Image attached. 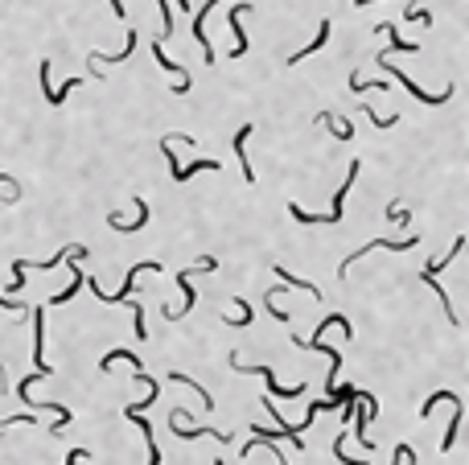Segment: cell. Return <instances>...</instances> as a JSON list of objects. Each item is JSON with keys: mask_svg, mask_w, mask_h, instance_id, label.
I'll return each mask as SVG.
<instances>
[{"mask_svg": "<svg viewBox=\"0 0 469 465\" xmlns=\"http://www.w3.org/2000/svg\"><path fill=\"white\" fill-rule=\"evenodd\" d=\"M177 4H182V8H189V0H177Z\"/></svg>", "mask_w": 469, "mask_h": 465, "instance_id": "obj_32", "label": "cell"}, {"mask_svg": "<svg viewBox=\"0 0 469 465\" xmlns=\"http://www.w3.org/2000/svg\"><path fill=\"white\" fill-rule=\"evenodd\" d=\"M202 169H210V173H214V169H223V161H210V157H206V161H189V165H173L169 173H173V182H177V186H186L189 178H193V173H202Z\"/></svg>", "mask_w": 469, "mask_h": 465, "instance_id": "obj_13", "label": "cell"}, {"mask_svg": "<svg viewBox=\"0 0 469 465\" xmlns=\"http://www.w3.org/2000/svg\"><path fill=\"white\" fill-rule=\"evenodd\" d=\"M29 317H33V363H38V375L49 379V363H46V305H38V309H29Z\"/></svg>", "mask_w": 469, "mask_h": 465, "instance_id": "obj_5", "label": "cell"}, {"mask_svg": "<svg viewBox=\"0 0 469 465\" xmlns=\"http://www.w3.org/2000/svg\"><path fill=\"white\" fill-rule=\"evenodd\" d=\"M136 46H141V33H136V29H128V42H124L120 54H99V49H91V58H87V62H128V58L136 54Z\"/></svg>", "mask_w": 469, "mask_h": 465, "instance_id": "obj_14", "label": "cell"}, {"mask_svg": "<svg viewBox=\"0 0 469 465\" xmlns=\"http://www.w3.org/2000/svg\"><path fill=\"white\" fill-rule=\"evenodd\" d=\"M214 268H218V260H210V255H206V260H198L193 268H182V272H177V288L186 292V301H182V309H173V305H165V309H161V313H165V322H182V317H186L189 309H193V301H198V292L189 288V276H193V272H214Z\"/></svg>", "mask_w": 469, "mask_h": 465, "instance_id": "obj_1", "label": "cell"}, {"mask_svg": "<svg viewBox=\"0 0 469 465\" xmlns=\"http://www.w3.org/2000/svg\"><path fill=\"white\" fill-rule=\"evenodd\" d=\"M453 400H461V395H453V391H432V395L424 400L420 416H432V408H436V404H453Z\"/></svg>", "mask_w": 469, "mask_h": 465, "instance_id": "obj_23", "label": "cell"}, {"mask_svg": "<svg viewBox=\"0 0 469 465\" xmlns=\"http://www.w3.org/2000/svg\"><path fill=\"white\" fill-rule=\"evenodd\" d=\"M169 379H173V383H182V387H189V391H198V395H202V404H206V412L214 408V395H210L198 379H189V375H182V371H169Z\"/></svg>", "mask_w": 469, "mask_h": 465, "instance_id": "obj_18", "label": "cell"}, {"mask_svg": "<svg viewBox=\"0 0 469 465\" xmlns=\"http://www.w3.org/2000/svg\"><path fill=\"white\" fill-rule=\"evenodd\" d=\"M13 424H38V416H33V412H21V416L0 420V432H4V428H13Z\"/></svg>", "mask_w": 469, "mask_h": 465, "instance_id": "obj_27", "label": "cell"}, {"mask_svg": "<svg viewBox=\"0 0 469 465\" xmlns=\"http://www.w3.org/2000/svg\"><path fill=\"white\" fill-rule=\"evenodd\" d=\"M152 58H157L169 74H177V87H173V95H186L189 91V70H186V66H182V62H173V58L165 54V46H161V42H152Z\"/></svg>", "mask_w": 469, "mask_h": 465, "instance_id": "obj_10", "label": "cell"}, {"mask_svg": "<svg viewBox=\"0 0 469 465\" xmlns=\"http://www.w3.org/2000/svg\"><path fill=\"white\" fill-rule=\"evenodd\" d=\"M379 33H387V38H391V46L383 49V58H391V54H416V42H404V38H399V29H395V25H391V21H383V25H379Z\"/></svg>", "mask_w": 469, "mask_h": 465, "instance_id": "obj_15", "label": "cell"}, {"mask_svg": "<svg viewBox=\"0 0 469 465\" xmlns=\"http://www.w3.org/2000/svg\"><path fill=\"white\" fill-rule=\"evenodd\" d=\"M358 169H363V161H350V165H346V182H342V189L333 194V210H329V223H333V227L342 223V210H346V194H350V186L358 182Z\"/></svg>", "mask_w": 469, "mask_h": 465, "instance_id": "obj_8", "label": "cell"}, {"mask_svg": "<svg viewBox=\"0 0 469 465\" xmlns=\"http://www.w3.org/2000/svg\"><path fill=\"white\" fill-rule=\"evenodd\" d=\"M231 367L239 375H260V379L268 383V391H272V395H280V400H296V395H305V383L284 387V383H276V371H272V367H251V363H239V354H231Z\"/></svg>", "mask_w": 469, "mask_h": 465, "instance_id": "obj_2", "label": "cell"}, {"mask_svg": "<svg viewBox=\"0 0 469 465\" xmlns=\"http://www.w3.org/2000/svg\"><path fill=\"white\" fill-rule=\"evenodd\" d=\"M157 8H161V38L157 42H165V38H173V8H169V0H157Z\"/></svg>", "mask_w": 469, "mask_h": 465, "instance_id": "obj_22", "label": "cell"}, {"mask_svg": "<svg viewBox=\"0 0 469 465\" xmlns=\"http://www.w3.org/2000/svg\"><path fill=\"white\" fill-rule=\"evenodd\" d=\"M329 29H333V25H329V21H321V25H317V38H313V42H309L305 49H296V54L288 58V66H301V62H305L309 54H317V49H321V46L329 42Z\"/></svg>", "mask_w": 469, "mask_h": 465, "instance_id": "obj_16", "label": "cell"}, {"mask_svg": "<svg viewBox=\"0 0 469 465\" xmlns=\"http://www.w3.org/2000/svg\"><path fill=\"white\" fill-rule=\"evenodd\" d=\"M387 87H391V83H387V79H375V83H367V79H363V74H358V70H354V74H350V91H358V95H367V91H387Z\"/></svg>", "mask_w": 469, "mask_h": 465, "instance_id": "obj_20", "label": "cell"}, {"mask_svg": "<svg viewBox=\"0 0 469 465\" xmlns=\"http://www.w3.org/2000/svg\"><path fill=\"white\" fill-rule=\"evenodd\" d=\"M227 326H251V305L239 301V317H227Z\"/></svg>", "mask_w": 469, "mask_h": 465, "instance_id": "obj_25", "label": "cell"}, {"mask_svg": "<svg viewBox=\"0 0 469 465\" xmlns=\"http://www.w3.org/2000/svg\"><path fill=\"white\" fill-rule=\"evenodd\" d=\"M363 111L371 116V124H375V128H395V124H399V116H375L371 107H363Z\"/></svg>", "mask_w": 469, "mask_h": 465, "instance_id": "obj_26", "label": "cell"}, {"mask_svg": "<svg viewBox=\"0 0 469 465\" xmlns=\"http://www.w3.org/2000/svg\"><path fill=\"white\" fill-rule=\"evenodd\" d=\"M132 202H136V219H132V223H124V219H120L116 210H107V227H111V231H120V235H132V231H141L144 223H148V202H144L141 194H136Z\"/></svg>", "mask_w": 469, "mask_h": 465, "instance_id": "obj_6", "label": "cell"}, {"mask_svg": "<svg viewBox=\"0 0 469 465\" xmlns=\"http://www.w3.org/2000/svg\"><path fill=\"white\" fill-rule=\"evenodd\" d=\"M375 62H379V66H383V70H387V74H391V79H399V83L408 87V95H416V99H420V103H428V107H432V103H449V95L457 91V87L449 83V87H445V91H440V95H428V91H424V87H416V83H412V79H408V74H404V70H399L395 62H387V58H375Z\"/></svg>", "mask_w": 469, "mask_h": 465, "instance_id": "obj_4", "label": "cell"}, {"mask_svg": "<svg viewBox=\"0 0 469 465\" xmlns=\"http://www.w3.org/2000/svg\"><path fill=\"white\" fill-rule=\"evenodd\" d=\"M243 13H251V4H247V0L231 4V13H227V25H231V33H234V49H231L234 62H239V58L247 54V33H243V25H239V17H243Z\"/></svg>", "mask_w": 469, "mask_h": 465, "instance_id": "obj_7", "label": "cell"}, {"mask_svg": "<svg viewBox=\"0 0 469 465\" xmlns=\"http://www.w3.org/2000/svg\"><path fill=\"white\" fill-rule=\"evenodd\" d=\"M87 457H91V449H70V453H66V465H74V462H87Z\"/></svg>", "mask_w": 469, "mask_h": 465, "instance_id": "obj_29", "label": "cell"}, {"mask_svg": "<svg viewBox=\"0 0 469 465\" xmlns=\"http://www.w3.org/2000/svg\"><path fill=\"white\" fill-rule=\"evenodd\" d=\"M0 371H4V367H0Z\"/></svg>", "mask_w": 469, "mask_h": 465, "instance_id": "obj_33", "label": "cell"}, {"mask_svg": "<svg viewBox=\"0 0 469 465\" xmlns=\"http://www.w3.org/2000/svg\"><path fill=\"white\" fill-rule=\"evenodd\" d=\"M79 87H83V79H74V74H70V79H66L62 87H54V91L46 95V103H49V107H58V103H62L66 95H74V91H79Z\"/></svg>", "mask_w": 469, "mask_h": 465, "instance_id": "obj_21", "label": "cell"}, {"mask_svg": "<svg viewBox=\"0 0 469 465\" xmlns=\"http://www.w3.org/2000/svg\"><path fill=\"white\" fill-rule=\"evenodd\" d=\"M107 4H111V13H116V17H120V21H124V17H128V8H124V0H107Z\"/></svg>", "mask_w": 469, "mask_h": 465, "instance_id": "obj_31", "label": "cell"}, {"mask_svg": "<svg viewBox=\"0 0 469 465\" xmlns=\"http://www.w3.org/2000/svg\"><path fill=\"white\" fill-rule=\"evenodd\" d=\"M0 186L8 189V194H4V198H8V202H17V198H21V186H17V182H13V178H8V173H0Z\"/></svg>", "mask_w": 469, "mask_h": 465, "instance_id": "obj_28", "label": "cell"}, {"mask_svg": "<svg viewBox=\"0 0 469 465\" xmlns=\"http://www.w3.org/2000/svg\"><path fill=\"white\" fill-rule=\"evenodd\" d=\"M412 243H416V235H404V239H371L367 247H358V251H350V255H346V260L337 264V280H346V272H350V264H354V260H363L367 251H408Z\"/></svg>", "mask_w": 469, "mask_h": 465, "instance_id": "obj_3", "label": "cell"}, {"mask_svg": "<svg viewBox=\"0 0 469 465\" xmlns=\"http://www.w3.org/2000/svg\"><path fill=\"white\" fill-rule=\"evenodd\" d=\"M416 465V449L412 445H395V457H391V465Z\"/></svg>", "mask_w": 469, "mask_h": 465, "instance_id": "obj_24", "label": "cell"}, {"mask_svg": "<svg viewBox=\"0 0 469 465\" xmlns=\"http://www.w3.org/2000/svg\"><path fill=\"white\" fill-rule=\"evenodd\" d=\"M272 272H276V280H280V284H288V288H296V292H309L313 301H321V297H326V292H321V288H317L313 280H301V276H292V272H288L284 264H272Z\"/></svg>", "mask_w": 469, "mask_h": 465, "instance_id": "obj_12", "label": "cell"}, {"mask_svg": "<svg viewBox=\"0 0 469 465\" xmlns=\"http://www.w3.org/2000/svg\"><path fill=\"white\" fill-rule=\"evenodd\" d=\"M317 124H329V132H333L337 140H350V136H354V128H350V120H346V116L321 111V116H317Z\"/></svg>", "mask_w": 469, "mask_h": 465, "instance_id": "obj_17", "label": "cell"}, {"mask_svg": "<svg viewBox=\"0 0 469 465\" xmlns=\"http://www.w3.org/2000/svg\"><path fill=\"white\" fill-rule=\"evenodd\" d=\"M255 132V124H243L239 132H234V157H239V169H243V182H255V169H251V161H247V136Z\"/></svg>", "mask_w": 469, "mask_h": 465, "instance_id": "obj_11", "label": "cell"}, {"mask_svg": "<svg viewBox=\"0 0 469 465\" xmlns=\"http://www.w3.org/2000/svg\"><path fill=\"white\" fill-rule=\"evenodd\" d=\"M0 305H4V309H8V313H21V309H25V305H21V301H8V297H4V292H0Z\"/></svg>", "mask_w": 469, "mask_h": 465, "instance_id": "obj_30", "label": "cell"}, {"mask_svg": "<svg viewBox=\"0 0 469 465\" xmlns=\"http://www.w3.org/2000/svg\"><path fill=\"white\" fill-rule=\"evenodd\" d=\"M169 428H173V436H182V441H198V436H214L218 445H231V432H218V428H189L186 420H173V416H169Z\"/></svg>", "mask_w": 469, "mask_h": 465, "instance_id": "obj_9", "label": "cell"}, {"mask_svg": "<svg viewBox=\"0 0 469 465\" xmlns=\"http://www.w3.org/2000/svg\"><path fill=\"white\" fill-rule=\"evenodd\" d=\"M288 214H292V219H296L301 227H333V223H329V214H309V210H301L296 202L288 206Z\"/></svg>", "mask_w": 469, "mask_h": 465, "instance_id": "obj_19", "label": "cell"}]
</instances>
